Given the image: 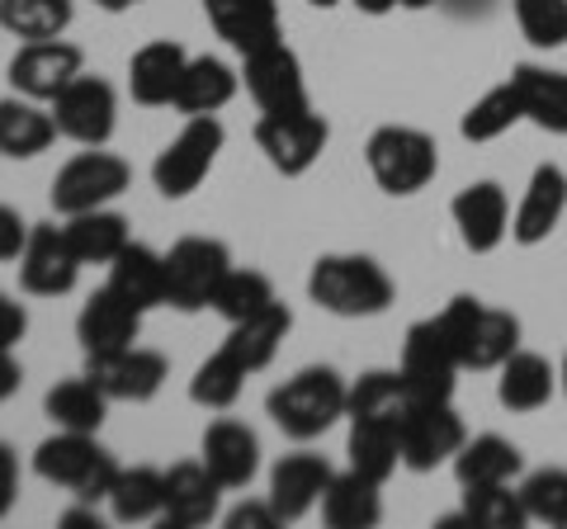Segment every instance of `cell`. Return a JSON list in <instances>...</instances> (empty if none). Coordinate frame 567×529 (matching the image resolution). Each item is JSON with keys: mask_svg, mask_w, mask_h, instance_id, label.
<instances>
[{"mask_svg": "<svg viewBox=\"0 0 567 529\" xmlns=\"http://www.w3.org/2000/svg\"><path fill=\"white\" fill-rule=\"evenodd\" d=\"M223 143H227V133H223L218 114H194L185 128L175 133L162 152H156L152 185L162 189L166 199H185V194H194L208 180V170H213V162H218Z\"/></svg>", "mask_w": 567, "mask_h": 529, "instance_id": "8992f818", "label": "cell"}, {"mask_svg": "<svg viewBox=\"0 0 567 529\" xmlns=\"http://www.w3.org/2000/svg\"><path fill=\"white\" fill-rule=\"evenodd\" d=\"M24 241H29V222L20 218V208L0 204V260H20Z\"/></svg>", "mask_w": 567, "mask_h": 529, "instance_id": "f6af8a7d", "label": "cell"}, {"mask_svg": "<svg viewBox=\"0 0 567 529\" xmlns=\"http://www.w3.org/2000/svg\"><path fill=\"white\" fill-rule=\"evenodd\" d=\"M270 303H279L270 274H260V270H237V264H233V270L223 274V284H218V293H213L208 308L218 312L227 326H237V322H246V317L265 312Z\"/></svg>", "mask_w": 567, "mask_h": 529, "instance_id": "f35d334b", "label": "cell"}, {"mask_svg": "<svg viewBox=\"0 0 567 529\" xmlns=\"http://www.w3.org/2000/svg\"><path fill=\"white\" fill-rule=\"evenodd\" d=\"M289 326H293V312L284 308V303H270L265 312L246 317V322H237L233 331H227V341L218 350H223V355H233L246 369V374H260V369L279 355V345H284V336H289Z\"/></svg>", "mask_w": 567, "mask_h": 529, "instance_id": "83f0119b", "label": "cell"}, {"mask_svg": "<svg viewBox=\"0 0 567 529\" xmlns=\"http://www.w3.org/2000/svg\"><path fill=\"white\" fill-rule=\"evenodd\" d=\"M52 118H58V133L71 137V143L104 147L118 128V95L104 76L81 72L58 100H52Z\"/></svg>", "mask_w": 567, "mask_h": 529, "instance_id": "7c38bea8", "label": "cell"}, {"mask_svg": "<svg viewBox=\"0 0 567 529\" xmlns=\"http://www.w3.org/2000/svg\"><path fill=\"white\" fill-rule=\"evenodd\" d=\"M364 162H369V175L383 194H421L425 185L435 180L440 170V147L431 133L421 128H402V123H383L374 128V137L364 143Z\"/></svg>", "mask_w": 567, "mask_h": 529, "instance_id": "5b68a950", "label": "cell"}, {"mask_svg": "<svg viewBox=\"0 0 567 529\" xmlns=\"http://www.w3.org/2000/svg\"><path fill=\"white\" fill-rule=\"evenodd\" d=\"M516 24L529 39V48H563L567 43V0H511Z\"/></svg>", "mask_w": 567, "mask_h": 529, "instance_id": "ee69618b", "label": "cell"}, {"mask_svg": "<svg viewBox=\"0 0 567 529\" xmlns=\"http://www.w3.org/2000/svg\"><path fill=\"white\" fill-rule=\"evenodd\" d=\"M246 369L233 360V355H208L199 369H194V378H189V402H199V407L208 412H227L233 402L241 397V387H246Z\"/></svg>", "mask_w": 567, "mask_h": 529, "instance_id": "b9f144b4", "label": "cell"}, {"mask_svg": "<svg viewBox=\"0 0 567 529\" xmlns=\"http://www.w3.org/2000/svg\"><path fill=\"white\" fill-rule=\"evenodd\" d=\"M402 10H425V6H435V0H398Z\"/></svg>", "mask_w": 567, "mask_h": 529, "instance_id": "f5cc1de1", "label": "cell"}, {"mask_svg": "<svg viewBox=\"0 0 567 529\" xmlns=\"http://www.w3.org/2000/svg\"><path fill=\"white\" fill-rule=\"evenodd\" d=\"M308 6H317V10H331V6H336V0H308Z\"/></svg>", "mask_w": 567, "mask_h": 529, "instance_id": "11a10c76", "label": "cell"}, {"mask_svg": "<svg viewBox=\"0 0 567 529\" xmlns=\"http://www.w3.org/2000/svg\"><path fill=\"white\" fill-rule=\"evenodd\" d=\"M511 81H516V91H520L525 118L544 133L567 137V72H548V66L520 62L516 72H511Z\"/></svg>", "mask_w": 567, "mask_h": 529, "instance_id": "f1b7e54d", "label": "cell"}, {"mask_svg": "<svg viewBox=\"0 0 567 529\" xmlns=\"http://www.w3.org/2000/svg\"><path fill=\"white\" fill-rule=\"evenodd\" d=\"M14 497H20V458H14V449L0 439V520L10 516Z\"/></svg>", "mask_w": 567, "mask_h": 529, "instance_id": "7dc6e473", "label": "cell"}, {"mask_svg": "<svg viewBox=\"0 0 567 529\" xmlns=\"http://www.w3.org/2000/svg\"><path fill=\"white\" fill-rule=\"evenodd\" d=\"M71 14H76L71 0H0V29L24 43L62 39L71 29Z\"/></svg>", "mask_w": 567, "mask_h": 529, "instance_id": "74e56055", "label": "cell"}, {"mask_svg": "<svg viewBox=\"0 0 567 529\" xmlns=\"http://www.w3.org/2000/svg\"><path fill=\"white\" fill-rule=\"evenodd\" d=\"M100 10H110V14H123V10H133V6H142V0H95Z\"/></svg>", "mask_w": 567, "mask_h": 529, "instance_id": "816d5d0a", "label": "cell"}, {"mask_svg": "<svg viewBox=\"0 0 567 529\" xmlns=\"http://www.w3.org/2000/svg\"><path fill=\"white\" fill-rule=\"evenodd\" d=\"M227 525L233 529H270V525H279V516H275L270 501H241L233 516H227Z\"/></svg>", "mask_w": 567, "mask_h": 529, "instance_id": "c3c4849f", "label": "cell"}, {"mask_svg": "<svg viewBox=\"0 0 567 529\" xmlns=\"http://www.w3.org/2000/svg\"><path fill=\"white\" fill-rule=\"evenodd\" d=\"M450 214H454L458 237H464V246L473 256H487L511 237V204H506V189L496 180L464 185L454 194Z\"/></svg>", "mask_w": 567, "mask_h": 529, "instance_id": "e0dca14e", "label": "cell"}, {"mask_svg": "<svg viewBox=\"0 0 567 529\" xmlns=\"http://www.w3.org/2000/svg\"><path fill=\"white\" fill-rule=\"evenodd\" d=\"M496 374H502L496 378V402L506 412H539L558 393V369L535 350H516Z\"/></svg>", "mask_w": 567, "mask_h": 529, "instance_id": "d4e9b609", "label": "cell"}, {"mask_svg": "<svg viewBox=\"0 0 567 529\" xmlns=\"http://www.w3.org/2000/svg\"><path fill=\"white\" fill-rule=\"evenodd\" d=\"M128 185H133L128 162L114 152L91 147V152L71 156V162L58 170V180H52V208H58L62 218L91 214V208H104L110 199H118Z\"/></svg>", "mask_w": 567, "mask_h": 529, "instance_id": "30bf717a", "label": "cell"}, {"mask_svg": "<svg viewBox=\"0 0 567 529\" xmlns=\"http://www.w3.org/2000/svg\"><path fill=\"white\" fill-rule=\"evenodd\" d=\"M525 118V104H520V91H516V81H502V85H492V91L468 104V114L464 123H458V133L468 137V143H492V137H502L511 133L516 123Z\"/></svg>", "mask_w": 567, "mask_h": 529, "instance_id": "ab89813d", "label": "cell"}, {"mask_svg": "<svg viewBox=\"0 0 567 529\" xmlns=\"http://www.w3.org/2000/svg\"><path fill=\"white\" fill-rule=\"evenodd\" d=\"M346 407H350V387L327 364L298 369L293 378H284L275 393L265 397V412H270V421L289 439H298V445H303V439L327 435L336 421L346 416Z\"/></svg>", "mask_w": 567, "mask_h": 529, "instance_id": "6da1fadb", "label": "cell"}, {"mask_svg": "<svg viewBox=\"0 0 567 529\" xmlns=\"http://www.w3.org/2000/svg\"><path fill=\"white\" fill-rule=\"evenodd\" d=\"M166 506V473L162 468H118V483L110 491V510L123 525H142V520H162Z\"/></svg>", "mask_w": 567, "mask_h": 529, "instance_id": "8d00e7d4", "label": "cell"}, {"mask_svg": "<svg viewBox=\"0 0 567 529\" xmlns=\"http://www.w3.org/2000/svg\"><path fill=\"white\" fill-rule=\"evenodd\" d=\"M199 458L213 478L223 483V491H241L251 487V478L260 473V439L251 426L241 421H213L204 431V445H199Z\"/></svg>", "mask_w": 567, "mask_h": 529, "instance_id": "d6986e66", "label": "cell"}, {"mask_svg": "<svg viewBox=\"0 0 567 529\" xmlns=\"http://www.w3.org/2000/svg\"><path fill=\"white\" fill-rule=\"evenodd\" d=\"M336 478L331 473V464L322 454H284L279 464L270 468V501L275 506V516L279 520H303L308 510L322 501V491H327V483Z\"/></svg>", "mask_w": 567, "mask_h": 529, "instance_id": "44dd1931", "label": "cell"}, {"mask_svg": "<svg viewBox=\"0 0 567 529\" xmlns=\"http://www.w3.org/2000/svg\"><path fill=\"white\" fill-rule=\"evenodd\" d=\"M52 137H58V118H52V110H43L39 100H29V95L0 100V156L29 162V156L52 147Z\"/></svg>", "mask_w": 567, "mask_h": 529, "instance_id": "4316f807", "label": "cell"}, {"mask_svg": "<svg viewBox=\"0 0 567 529\" xmlns=\"http://www.w3.org/2000/svg\"><path fill=\"white\" fill-rule=\"evenodd\" d=\"M33 473L43 483L71 491L76 501L95 506V501H110V491L118 483V464L114 454L100 445L95 435L85 431H58L48 435L39 449H33Z\"/></svg>", "mask_w": 567, "mask_h": 529, "instance_id": "3957f363", "label": "cell"}, {"mask_svg": "<svg viewBox=\"0 0 567 529\" xmlns=\"http://www.w3.org/2000/svg\"><path fill=\"white\" fill-rule=\"evenodd\" d=\"M558 387L567 393V355H563V369H558Z\"/></svg>", "mask_w": 567, "mask_h": 529, "instance_id": "db71d44e", "label": "cell"}, {"mask_svg": "<svg viewBox=\"0 0 567 529\" xmlns=\"http://www.w3.org/2000/svg\"><path fill=\"white\" fill-rule=\"evenodd\" d=\"M520 501L529 520L567 525V468H535L520 483Z\"/></svg>", "mask_w": 567, "mask_h": 529, "instance_id": "7bdbcfd3", "label": "cell"}, {"mask_svg": "<svg viewBox=\"0 0 567 529\" xmlns=\"http://www.w3.org/2000/svg\"><path fill=\"white\" fill-rule=\"evenodd\" d=\"M204 14H208L213 33H218L227 48H237L241 58H251V52L284 39L275 0H204Z\"/></svg>", "mask_w": 567, "mask_h": 529, "instance_id": "ac0fdd59", "label": "cell"}, {"mask_svg": "<svg viewBox=\"0 0 567 529\" xmlns=\"http://www.w3.org/2000/svg\"><path fill=\"white\" fill-rule=\"evenodd\" d=\"M241 81L251 100L260 104V114H289V110H308V81H303V62L289 43H270L241 58Z\"/></svg>", "mask_w": 567, "mask_h": 529, "instance_id": "4fadbf2b", "label": "cell"}, {"mask_svg": "<svg viewBox=\"0 0 567 529\" xmlns=\"http://www.w3.org/2000/svg\"><path fill=\"white\" fill-rule=\"evenodd\" d=\"M416 402L406 393V383L398 369H374V374H364L360 383H350V407L346 416L350 421H406Z\"/></svg>", "mask_w": 567, "mask_h": 529, "instance_id": "d590c367", "label": "cell"}, {"mask_svg": "<svg viewBox=\"0 0 567 529\" xmlns=\"http://www.w3.org/2000/svg\"><path fill=\"white\" fill-rule=\"evenodd\" d=\"M525 458L520 449L511 445L502 435H477V439H464V449L454 454V478L458 487H492V483H511L520 478Z\"/></svg>", "mask_w": 567, "mask_h": 529, "instance_id": "1f68e13d", "label": "cell"}, {"mask_svg": "<svg viewBox=\"0 0 567 529\" xmlns=\"http://www.w3.org/2000/svg\"><path fill=\"white\" fill-rule=\"evenodd\" d=\"M110 289L123 293L142 312L162 308L166 303V256L152 251V246H142V241H128L110 260Z\"/></svg>", "mask_w": 567, "mask_h": 529, "instance_id": "484cf974", "label": "cell"}, {"mask_svg": "<svg viewBox=\"0 0 567 529\" xmlns=\"http://www.w3.org/2000/svg\"><path fill=\"white\" fill-rule=\"evenodd\" d=\"M137 331H142V308H133L110 284L85 298V308L76 317V341L85 355H110V350L137 345Z\"/></svg>", "mask_w": 567, "mask_h": 529, "instance_id": "ffe728a7", "label": "cell"}, {"mask_svg": "<svg viewBox=\"0 0 567 529\" xmlns=\"http://www.w3.org/2000/svg\"><path fill=\"white\" fill-rule=\"evenodd\" d=\"M218 497H223V483L199 464H171L166 468V506H162V520L171 529H194V525H208L218 516Z\"/></svg>", "mask_w": 567, "mask_h": 529, "instance_id": "603a6c76", "label": "cell"}, {"mask_svg": "<svg viewBox=\"0 0 567 529\" xmlns=\"http://www.w3.org/2000/svg\"><path fill=\"white\" fill-rule=\"evenodd\" d=\"M350 468L364 473L374 483H388L402 464V426L398 421H350V439H346Z\"/></svg>", "mask_w": 567, "mask_h": 529, "instance_id": "d6a6232c", "label": "cell"}, {"mask_svg": "<svg viewBox=\"0 0 567 529\" xmlns=\"http://www.w3.org/2000/svg\"><path fill=\"white\" fill-rule=\"evenodd\" d=\"M308 298L331 317H379L393 308V279L374 256H354V251H336L322 256L308 274Z\"/></svg>", "mask_w": 567, "mask_h": 529, "instance_id": "7a4b0ae2", "label": "cell"}, {"mask_svg": "<svg viewBox=\"0 0 567 529\" xmlns=\"http://www.w3.org/2000/svg\"><path fill=\"white\" fill-rule=\"evenodd\" d=\"M458 369H464V364H458L454 345H450L445 331H440L435 317L406 326L398 374H402V383H406V393H412L416 407H421V402H450Z\"/></svg>", "mask_w": 567, "mask_h": 529, "instance_id": "ba28073f", "label": "cell"}, {"mask_svg": "<svg viewBox=\"0 0 567 529\" xmlns=\"http://www.w3.org/2000/svg\"><path fill=\"white\" fill-rule=\"evenodd\" d=\"M43 412L58 431H85L95 435L104 426V412H110V397L95 387V378H62L58 387H48Z\"/></svg>", "mask_w": 567, "mask_h": 529, "instance_id": "836d02e7", "label": "cell"}, {"mask_svg": "<svg viewBox=\"0 0 567 529\" xmlns=\"http://www.w3.org/2000/svg\"><path fill=\"white\" fill-rule=\"evenodd\" d=\"M24 383V369L14 360V345H0V402H10Z\"/></svg>", "mask_w": 567, "mask_h": 529, "instance_id": "681fc988", "label": "cell"}, {"mask_svg": "<svg viewBox=\"0 0 567 529\" xmlns=\"http://www.w3.org/2000/svg\"><path fill=\"white\" fill-rule=\"evenodd\" d=\"M189 66V52L171 39H156L147 48L133 52L128 62V91L137 104L147 110H162V104H175V91H181V76Z\"/></svg>", "mask_w": 567, "mask_h": 529, "instance_id": "cb8c5ba5", "label": "cell"}, {"mask_svg": "<svg viewBox=\"0 0 567 529\" xmlns=\"http://www.w3.org/2000/svg\"><path fill=\"white\" fill-rule=\"evenodd\" d=\"M379 487L374 478H364V473H336V478L327 483L322 491V520L331 529H369V525H379L383 516V497H379Z\"/></svg>", "mask_w": 567, "mask_h": 529, "instance_id": "f546056e", "label": "cell"}, {"mask_svg": "<svg viewBox=\"0 0 567 529\" xmlns=\"http://www.w3.org/2000/svg\"><path fill=\"white\" fill-rule=\"evenodd\" d=\"M567 214V175L563 166H539L529 175V185L520 194V208L511 218V241L516 246H539Z\"/></svg>", "mask_w": 567, "mask_h": 529, "instance_id": "7402d4cb", "label": "cell"}, {"mask_svg": "<svg viewBox=\"0 0 567 529\" xmlns=\"http://www.w3.org/2000/svg\"><path fill=\"white\" fill-rule=\"evenodd\" d=\"M85 378L110 402H152L171 378V360L147 345H123L110 355H85Z\"/></svg>", "mask_w": 567, "mask_h": 529, "instance_id": "8fae6325", "label": "cell"}, {"mask_svg": "<svg viewBox=\"0 0 567 529\" xmlns=\"http://www.w3.org/2000/svg\"><path fill=\"white\" fill-rule=\"evenodd\" d=\"M233 270V251L213 237H181L166 251V303L181 312H204Z\"/></svg>", "mask_w": 567, "mask_h": 529, "instance_id": "52a82bcc", "label": "cell"}, {"mask_svg": "<svg viewBox=\"0 0 567 529\" xmlns=\"http://www.w3.org/2000/svg\"><path fill=\"white\" fill-rule=\"evenodd\" d=\"M81 48L62 43V39H39V43H20V52L10 58V85L14 95H29L39 104H52L71 81L81 76Z\"/></svg>", "mask_w": 567, "mask_h": 529, "instance_id": "9a60e30c", "label": "cell"}, {"mask_svg": "<svg viewBox=\"0 0 567 529\" xmlns=\"http://www.w3.org/2000/svg\"><path fill=\"white\" fill-rule=\"evenodd\" d=\"M458 520H468L477 529H520L529 516H525L520 487L511 491V483H492V487H464Z\"/></svg>", "mask_w": 567, "mask_h": 529, "instance_id": "60d3db41", "label": "cell"}, {"mask_svg": "<svg viewBox=\"0 0 567 529\" xmlns=\"http://www.w3.org/2000/svg\"><path fill=\"white\" fill-rule=\"evenodd\" d=\"M464 439L468 431L450 402H421L402 421V464L412 473H435L440 464H454Z\"/></svg>", "mask_w": 567, "mask_h": 529, "instance_id": "5bb4252c", "label": "cell"}, {"mask_svg": "<svg viewBox=\"0 0 567 529\" xmlns=\"http://www.w3.org/2000/svg\"><path fill=\"white\" fill-rule=\"evenodd\" d=\"M76 279H81V260L71 251L66 232L52 222H33L20 251V289L33 298H62L76 289Z\"/></svg>", "mask_w": 567, "mask_h": 529, "instance_id": "2e32d148", "label": "cell"}, {"mask_svg": "<svg viewBox=\"0 0 567 529\" xmlns=\"http://www.w3.org/2000/svg\"><path fill=\"white\" fill-rule=\"evenodd\" d=\"M435 322L464 369H502L520 350V317L477 303L473 293L450 298V308L435 312Z\"/></svg>", "mask_w": 567, "mask_h": 529, "instance_id": "277c9868", "label": "cell"}, {"mask_svg": "<svg viewBox=\"0 0 567 529\" xmlns=\"http://www.w3.org/2000/svg\"><path fill=\"white\" fill-rule=\"evenodd\" d=\"M354 10H364V14H388V10H398V0H354Z\"/></svg>", "mask_w": 567, "mask_h": 529, "instance_id": "f907efd6", "label": "cell"}, {"mask_svg": "<svg viewBox=\"0 0 567 529\" xmlns=\"http://www.w3.org/2000/svg\"><path fill=\"white\" fill-rule=\"evenodd\" d=\"M241 76L227 66L223 58H189L185 76H181V91H175V110L181 114H218L233 104Z\"/></svg>", "mask_w": 567, "mask_h": 529, "instance_id": "4dcf8cb0", "label": "cell"}, {"mask_svg": "<svg viewBox=\"0 0 567 529\" xmlns=\"http://www.w3.org/2000/svg\"><path fill=\"white\" fill-rule=\"evenodd\" d=\"M29 331V312L20 298H10L6 289H0V345H20Z\"/></svg>", "mask_w": 567, "mask_h": 529, "instance_id": "bcb514c9", "label": "cell"}, {"mask_svg": "<svg viewBox=\"0 0 567 529\" xmlns=\"http://www.w3.org/2000/svg\"><path fill=\"white\" fill-rule=\"evenodd\" d=\"M66 241L76 251L81 264H110L123 246H128V218L123 214H110V208H91V214H71L66 218Z\"/></svg>", "mask_w": 567, "mask_h": 529, "instance_id": "e575fe53", "label": "cell"}, {"mask_svg": "<svg viewBox=\"0 0 567 529\" xmlns=\"http://www.w3.org/2000/svg\"><path fill=\"white\" fill-rule=\"evenodd\" d=\"M331 143V123L308 104V110L289 114H260L256 123V147L265 152L279 175H308Z\"/></svg>", "mask_w": 567, "mask_h": 529, "instance_id": "9c48e42d", "label": "cell"}]
</instances>
